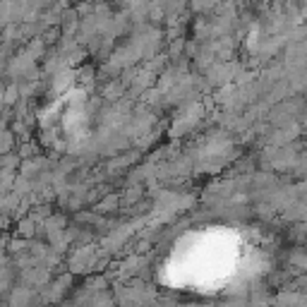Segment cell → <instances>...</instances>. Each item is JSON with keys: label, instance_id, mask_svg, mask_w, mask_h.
<instances>
[{"label": "cell", "instance_id": "obj_1", "mask_svg": "<svg viewBox=\"0 0 307 307\" xmlns=\"http://www.w3.org/2000/svg\"><path fill=\"white\" fill-rule=\"evenodd\" d=\"M242 250L238 247L233 235H204L199 247H185L182 269H192V278L202 286H218L231 281L240 267Z\"/></svg>", "mask_w": 307, "mask_h": 307}]
</instances>
